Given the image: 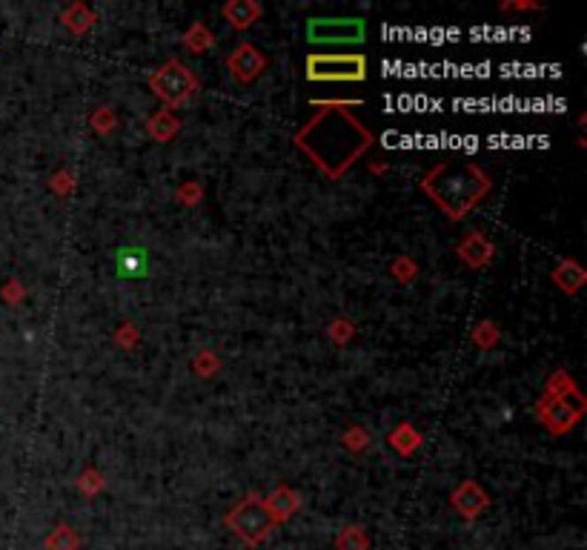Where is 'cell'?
I'll list each match as a JSON object with an SVG mask.
<instances>
[{
  "instance_id": "2",
  "label": "cell",
  "mask_w": 587,
  "mask_h": 550,
  "mask_svg": "<svg viewBox=\"0 0 587 550\" xmlns=\"http://www.w3.org/2000/svg\"><path fill=\"white\" fill-rule=\"evenodd\" d=\"M421 192L450 221H464L493 190V181L473 161H442L421 178Z\"/></svg>"
},
{
  "instance_id": "22",
  "label": "cell",
  "mask_w": 587,
  "mask_h": 550,
  "mask_svg": "<svg viewBox=\"0 0 587 550\" xmlns=\"http://www.w3.org/2000/svg\"><path fill=\"white\" fill-rule=\"evenodd\" d=\"M78 487H81V493H87V496L101 493V491H104V476L97 473V470L81 473V476H78Z\"/></svg>"
},
{
  "instance_id": "25",
  "label": "cell",
  "mask_w": 587,
  "mask_h": 550,
  "mask_svg": "<svg viewBox=\"0 0 587 550\" xmlns=\"http://www.w3.org/2000/svg\"><path fill=\"white\" fill-rule=\"evenodd\" d=\"M92 127L101 132V136H106V132H112L115 129V115H112V109H97L95 112V118H92Z\"/></svg>"
},
{
  "instance_id": "18",
  "label": "cell",
  "mask_w": 587,
  "mask_h": 550,
  "mask_svg": "<svg viewBox=\"0 0 587 550\" xmlns=\"http://www.w3.org/2000/svg\"><path fill=\"white\" fill-rule=\"evenodd\" d=\"M336 550H370V536L359 524H347L336 536Z\"/></svg>"
},
{
  "instance_id": "20",
  "label": "cell",
  "mask_w": 587,
  "mask_h": 550,
  "mask_svg": "<svg viewBox=\"0 0 587 550\" xmlns=\"http://www.w3.org/2000/svg\"><path fill=\"white\" fill-rule=\"evenodd\" d=\"M390 445H393L401 456H410L415 447L421 445V436L413 430L410 424H398L393 433H390Z\"/></svg>"
},
{
  "instance_id": "16",
  "label": "cell",
  "mask_w": 587,
  "mask_h": 550,
  "mask_svg": "<svg viewBox=\"0 0 587 550\" xmlns=\"http://www.w3.org/2000/svg\"><path fill=\"white\" fill-rule=\"evenodd\" d=\"M584 270L582 267L573 261V259H568L565 264H559L556 270H553V281H556V287H561L568 292V296H576V292L582 290V284H584Z\"/></svg>"
},
{
  "instance_id": "24",
  "label": "cell",
  "mask_w": 587,
  "mask_h": 550,
  "mask_svg": "<svg viewBox=\"0 0 587 550\" xmlns=\"http://www.w3.org/2000/svg\"><path fill=\"white\" fill-rule=\"evenodd\" d=\"M344 445L356 453V450H364L367 445H370V436H367L364 427H350L347 436H344Z\"/></svg>"
},
{
  "instance_id": "23",
  "label": "cell",
  "mask_w": 587,
  "mask_h": 550,
  "mask_svg": "<svg viewBox=\"0 0 587 550\" xmlns=\"http://www.w3.org/2000/svg\"><path fill=\"white\" fill-rule=\"evenodd\" d=\"M192 367H195V373H198V376H212L218 367H221V361H218L212 352H198L195 361H192Z\"/></svg>"
},
{
  "instance_id": "10",
  "label": "cell",
  "mask_w": 587,
  "mask_h": 550,
  "mask_svg": "<svg viewBox=\"0 0 587 550\" xmlns=\"http://www.w3.org/2000/svg\"><path fill=\"white\" fill-rule=\"evenodd\" d=\"M456 255H459V259L467 264V267H473V270H482V267H487V264L493 261L496 247L482 236V232H470V236H464V238L459 241Z\"/></svg>"
},
{
  "instance_id": "4",
  "label": "cell",
  "mask_w": 587,
  "mask_h": 550,
  "mask_svg": "<svg viewBox=\"0 0 587 550\" xmlns=\"http://www.w3.org/2000/svg\"><path fill=\"white\" fill-rule=\"evenodd\" d=\"M150 89L158 101L164 104V109H178L183 104H189L195 95H198L201 83L192 75L189 66H183L181 60H166V64L150 78Z\"/></svg>"
},
{
  "instance_id": "29",
  "label": "cell",
  "mask_w": 587,
  "mask_h": 550,
  "mask_svg": "<svg viewBox=\"0 0 587 550\" xmlns=\"http://www.w3.org/2000/svg\"><path fill=\"white\" fill-rule=\"evenodd\" d=\"M178 195H181V198H183V201H189V204H195V198H201V190H198V192H195V183H187V187H183V190H181Z\"/></svg>"
},
{
  "instance_id": "11",
  "label": "cell",
  "mask_w": 587,
  "mask_h": 550,
  "mask_svg": "<svg viewBox=\"0 0 587 550\" xmlns=\"http://www.w3.org/2000/svg\"><path fill=\"white\" fill-rule=\"evenodd\" d=\"M150 252L143 247H120L115 252V273L120 278H146L150 273Z\"/></svg>"
},
{
  "instance_id": "9",
  "label": "cell",
  "mask_w": 587,
  "mask_h": 550,
  "mask_svg": "<svg viewBox=\"0 0 587 550\" xmlns=\"http://www.w3.org/2000/svg\"><path fill=\"white\" fill-rule=\"evenodd\" d=\"M539 419L550 433H568L573 424L582 419V410H570L568 399L559 396H545L539 401Z\"/></svg>"
},
{
  "instance_id": "1",
  "label": "cell",
  "mask_w": 587,
  "mask_h": 550,
  "mask_svg": "<svg viewBox=\"0 0 587 550\" xmlns=\"http://www.w3.org/2000/svg\"><path fill=\"white\" fill-rule=\"evenodd\" d=\"M356 104L361 106V101H315L313 106H318V112L292 136L298 150L327 178H344L375 143L373 132L350 112Z\"/></svg>"
},
{
  "instance_id": "17",
  "label": "cell",
  "mask_w": 587,
  "mask_h": 550,
  "mask_svg": "<svg viewBox=\"0 0 587 550\" xmlns=\"http://www.w3.org/2000/svg\"><path fill=\"white\" fill-rule=\"evenodd\" d=\"M212 46H215V38H212V32L206 29V23H192L187 35H183V49H187L189 55H204V52H210Z\"/></svg>"
},
{
  "instance_id": "8",
  "label": "cell",
  "mask_w": 587,
  "mask_h": 550,
  "mask_svg": "<svg viewBox=\"0 0 587 550\" xmlns=\"http://www.w3.org/2000/svg\"><path fill=\"white\" fill-rule=\"evenodd\" d=\"M450 505L459 510L461 519L473 522V519H479L482 513L487 510V505H490V496H487V491H484L479 482L467 479V482H461L456 491H452Z\"/></svg>"
},
{
  "instance_id": "27",
  "label": "cell",
  "mask_w": 587,
  "mask_h": 550,
  "mask_svg": "<svg viewBox=\"0 0 587 550\" xmlns=\"http://www.w3.org/2000/svg\"><path fill=\"white\" fill-rule=\"evenodd\" d=\"M329 336H333L336 345H344V341L352 336V324H347V319H338L333 327H329Z\"/></svg>"
},
{
  "instance_id": "7",
  "label": "cell",
  "mask_w": 587,
  "mask_h": 550,
  "mask_svg": "<svg viewBox=\"0 0 587 550\" xmlns=\"http://www.w3.org/2000/svg\"><path fill=\"white\" fill-rule=\"evenodd\" d=\"M266 66H270V60H266V55L255 43H238L227 55L229 75L236 78L241 87H250V83L259 81L266 72Z\"/></svg>"
},
{
  "instance_id": "15",
  "label": "cell",
  "mask_w": 587,
  "mask_h": 550,
  "mask_svg": "<svg viewBox=\"0 0 587 550\" xmlns=\"http://www.w3.org/2000/svg\"><path fill=\"white\" fill-rule=\"evenodd\" d=\"M60 23L72 32V35H83L89 32L95 23H97V15L87 6V4H72L64 9V15H60Z\"/></svg>"
},
{
  "instance_id": "12",
  "label": "cell",
  "mask_w": 587,
  "mask_h": 550,
  "mask_svg": "<svg viewBox=\"0 0 587 550\" xmlns=\"http://www.w3.org/2000/svg\"><path fill=\"white\" fill-rule=\"evenodd\" d=\"M264 505L273 513V519L278 524V522H287L290 516H296V513L301 510V496H298V491H292L290 484H278L275 491L264 499Z\"/></svg>"
},
{
  "instance_id": "26",
  "label": "cell",
  "mask_w": 587,
  "mask_h": 550,
  "mask_svg": "<svg viewBox=\"0 0 587 550\" xmlns=\"http://www.w3.org/2000/svg\"><path fill=\"white\" fill-rule=\"evenodd\" d=\"M393 273H396V278H398V284H410V281L415 278V264H413V259H398L396 264H393Z\"/></svg>"
},
{
  "instance_id": "14",
  "label": "cell",
  "mask_w": 587,
  "mask_h": 550,
  "mask_svg": "<svg viewBox=\"0 0 587 550\" xmlns=\"http://www.w3.org/2000/svg\"><path fill=\"white\" fill-rule=\"evenodd\" d=\"M146 132H150L152 141L166 143L181 132V120L175 118L173 109H158V112H152V118L146 120Z\"/></svg>"
},
{
  "instance_id": "6",
  "label": "cell",
  "mask_w": 587,
  "mask_h": 550,
  "mask_svg": "<svg viewBox=\"0 0 587 550\" xmlns=\"http://www.w3.org/2000/svg\"><path fill=\"white\" fill-rule=\"evenodd\" d=\"M367 38L361 18H310L307 41L313 46H359Z\"/></svg>"
},
{
  "instance_id": "28",
  "label": "cell",
  "mask_w": 587,
  "mask_h": 550,
  "mask_svg": "<svg viewBox=\"0 0 587 550\" xmlns=\"http://www.w3.org/2000/svg\"><path fill=\"white\" fill-rule=\"evenodd\" d=\"M52 190L60 192V195H69V192H72V178H69V173L55 175V178H52Z\"/></svg>"
},
{
  "instance_id": "19",
  "label": "cell",
  "mask_w": 587,
  "mask_h": 550,
  "mask_svg": "<svg viewBox=\"0 0 587 550\" xmlns=\"http://www.w3.org/2000/svg\"><path fill=\"white\" fill-rule=\"evenodd\" d=\"M43 547L46 550H78L81 539H78V533L69 528V524H58V528L46 536Z\"/></svg>"
},
{
  "instance_id": "13",
  "label": "cell",
  "mask_w": 587,
  "mask_h": 550,
  "mask_svg": "<svg viewBox=\"0 0 587 550\" xmlns=\"http://www.w3.org/2000/svg\"><path fill=\"white\" fill-rule=\"evenodd\" d=\"M261 12L264 9L255 0H229V4H224V18L232 29H250L261 18Z\"/></svg>"
},
{
  "instance_id": "5",
  "label": "cell",
  "mask_w": 587,
  "mask_h": 550,
  "mask_svg": "<svg viewBox=\"0 0 587 550\" xmlns=\"http://www.w3.org/2000/svg\"><path fill=\"white\" fill-rule=\"evenodd\" d=\"M367 78V58L359 52H318L307 58V81L315 83H361Z\"/></svg>"
},
{
  "instance_id": "21",
  "label": "cell",
  "mask_w": 587,
  "mask_h": 550,
  "mask_svg": "<svg viewBox=\"0 0 587 550\" xmlns=\"http://www.w3.org/2000/svg\"><path fill=\"white\" fill-rule=\"evenodd\" d=\"M473 341H475V345H479L482 350H490V347L498 345V329H496L490 321H482L479 327L473 329Z\"/></svg>"
},
{
  "instance_id": "3",
  "label": "cell",
  "mask_w": 587,
  "mask_h": 550,
  "mask_svg": "<svg viewBox=\"0 0 587 550\" xmlns=\"http://www.w3.org/2000/svg\"><path fill=\"white\" fill-rule=\"evenodd\" d=\"M227 528L236 533L243 545L255 547L273 533L275 519H273V513L266 510L264 499L259 493H250L227 513Z\"/></svg>"
}]
</instances>
